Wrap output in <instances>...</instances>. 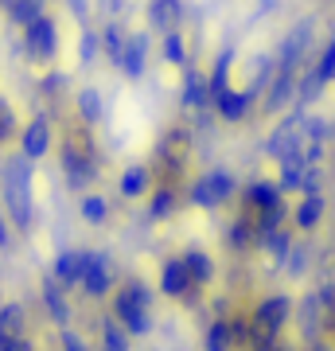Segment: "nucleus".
I'll list each match as a JSON object with an SVG mask.
<instances>
[{
    "instance_id": "f257e3e1",
    "label": "nucleus",
    "mask_w": 335,
    "mask_h": 351,
    "mask_svg": "<svg viewBox=\"0 0 335 351\" xmlns=\"http://www.w3.org/2000/svg\"><path fill=\"white\" fill-rule=\"evenodd\" d=\"M0 195H4V211H8L12 226L32 230V223H36V160H32L27 152L4 156V168H0Z\"/></svg>"
},
{
    "instance_id": "f03ea898",
    "label": "nucleus",
    "mask_w": 335,
    "mask_h": 351,
    "mask_svg": "<svg viewBox=\"0 0 335 351\" xmlns=\"http://www.w3.org/2000/svg\"><path fill=\"white\" fill-rule=\"evenodd\" d=\"M152 297L149 285H140V281H125L117 293H113V316L125 324L129 336H149L152 332Z\"/></svg>"
},
{
    "instance_id": "7ed1b4c3",
    "label": "nucleus",
    "mask_w": 335,
    "mask_h": 351,
    "mask_svg": "<svg viewBox=\"0 0 335 351\" xmlns=\"http://www.w3.org/2000/svg\"><path fill=\"white\" fill-rule=\"evenodd\" d=\"M24 32V55L27 63L36 66H51L55 63V55H59V24H55V16H36L27 27H20Z\"/></svg>"
},
{
    "instance_id": "20e7f679",
    "label": "nucleus",
    "mask_w": 335,
    "mask_h": 351,
    "mask_svg": "<svg viewBox=\"0 0 335 351\" xmlns=\"http://www.w3.org/2000/svg\"><path fill=\"white\" fill-rule=\"evenodd\" d=\"M238 191V180L234 172H226V168H211V172H203L191 184V203L203 207V211H214V207H223L226 199H234Z\"/></svg>"
},
{
    "instance_id": "39448f33",
    "label": "nucleus",
    "mask_w": 335,
    "mask_h": 351,
    "mask_svg": "<svg viewBox=\"0 0 335 351\" xmlns=\"http://www.w3.org/2000/svg\"><path fill=\"white\" fill-rule=\"evenodd\" d=\"M312 39H316V20L304 16V20H297L293 32L281 39V47H277V66H281V71H304L308 51H312Z\"/></svg>"
},
{
    "instance_id": "423d86ee",
    "label": "nucleus",
    "mask_w": 335,
    "mask_h": 351,
    "mask_svg": "<svg viewBox=\"0 0 335 351\" xmlns=\"http://www.w3.org/2000/svg\"><path fill=\"white\" fill-rule=\"evenodd\" d=\"M304 113H308V110H300V106H297V110L285 113V117L273 125V133H269L265 145H261V152H265L269 160H281L288 149H297V145H300V133H304Z\"/></svg>"
},
{
    "instance_id": "0eeeda50",
    "label": "nucleus",
    "mask_w": 335,
    "mask_h": 351,
    "mask_svg": "<svg viewBox=\"0 0 335 351\" xmlns=\"http://www.w3.org/2000/svg\"><path fill=\"white\" fill-rule=\"evenodd\" d=\"M82 289H86L90 301H101V297H110L113 289H117V265H113L110 254H90L86 262V274H82Z\"/></svg>"
},
{
    "instance_id": "6e6552de",
    "label": "nucleus",
    "mask_w": 335,
    "mask_h": 351,
    "mask_svg": "<svg viewBox=\"0 0 335 351\" xmlns=\"http://www.w3.org/2000/svg\"><path fill=\"white\" fill-rule=\"evenodd\" d=\"M293 308H297V301L288 297V293H269V297H261L258 304H253V313H249V320L261 328H273L277 336L285 332V324L293 320Z\"/></svg>"
},
{
    "instance_id": "1a4fd4ad",
    "label": "nucleus",
    "mask_w": 335,
    "mask_h": 351,
    "mask_svg": "<svg viewBox=\"0 0 335 351\" xmlns=\"http://www.w3.org/2000/svg\"><path fill=\"white\" fill-rule=\"evenodd\" d=\"M293 320H297L304 343L323 339V332H327V313H323V304H320V293H304L297 301V308H293Z\"/></svg>"
},
{
    "instance_id": "9d476101",
    "label": "nucleus",
    "mask_w": 335,
    "mask_h": 351,
    "mask_svg": "<svg viewBox=\"0 0 335 351\" xmlns=\"http://www.w3.org/2000/svg\"><path fill=\"white\" fill-rule=\"evenodd\" d=\"M156 160L168 176H179L191 160V137H187V129H168L156 145Z\"/></svg>"
},
{
    "instance_id": "9b49d317",
    "label": "nucleus",
    "mask_w": 335,
    "mask_h": 351,
    "mask_svg": "<svg viewBox=\"0 0 335 351\" xmlns=\"http://www.w3.org/2000/svg\"><path fill=\"white\" fill-rule=\"evenodd\" d=\"M297 78H300V71H281L277 66V75H273V82L265 86V94H261V113H281L288 106V101H297Z\"/></svg>"
},
{
    "instance_id": "f8f14e48",
    "label": "nucleus",
    "mask_w": 335,
    "mask_h": 351,
    "mask_svg": "<svg viewBox=\"0 0 335 351\" xmlns=\"http://www.w3.org/2000/svg\"><path fill=\"white\" fill-rule=\"evenodd\" d=\"M62 160V176H66V188L71 191H90V184L98 180V156H82V152H59Z\"/></svg>"
},
{
    "instance_id": "ddd939ff",
    "label": "nucleus",
    "mask_w": 335,
    "mask_h": 351,
    "mask_svg": "<svg viewBox=\"0 0 335 351\" xmlns=\"http://www.w3.org/2000/svg\"><path fill=\"white\" fill-rule=\"evenodd\" d=\"M51 141H55V133H51V117L47 113H36V117L20 129V152H27L32 160H43V156H47Z\"/></svg>"
},
{
    "instance_id": "4468645a",
    "label": "nucleus",
    "mask_w": 335,
    "mask_h": 351,
    "mask_svg": "<svg viewBox=\"0 0 335 351\" xmlns=\"http://www.w3.org/2000/svg\"><path fill=\"white\" fill-rule=\"evenodd\" d=\"M39 301H43V308H47L51 324H59V328L71 324V301H66V285H62L55 274H47L43 281H39Z\"/></svg>"
},
{
    "instance_id": "2eb2a0df",
    "label": "nucleus",
    "mask_w": 335,
    "mask_h": 351,
    "mask_svg": "<svg viewBox=\"0 0 335 351\" xmlns=\"http://www.w3.org/2000/svg\"><path fill=\"white\" fill-rule=\"evenodd\" d=\"M184 0H149V8H145V20H149L152 32H184Z\"/></svg>"
},
{
    "instance_id": "dca6fc26",
    "label": "nucleus",
    "mask_w": 335,
    "mask_h": 351,
    "mask_svg": "<svg viewBox=\"0 0 335 351\" xmlns=\"http://www.w3.org/2000/svg\"><path fill=\"white\" fill-rule=\"evenodd\" d=\"M179 106L184 110H211L214 101H211V82H207V75L203 71H195V66H187L184 71V82H179Z\"/></svg>"
},
{
    "instance_id": "f3484780",
    "label": "nucleus",
    "mask_w": 335,
    "mask_h": 351,
    "mask_svg": "<svg viewBox=\"0 0 335 351\" xmlns=\"http://www.w3.org/2000/svg\"><path fill=\"white\" fill-rule=\"evenodd\" d=\"M149 51H152V39L149 32H133V36L125 39V55H121V71L125 78H145L149 71Z\"/></svg>"
},
{
    "instance_id": "a211bd4d",
    "label": "nucleus",
    "mask_w": 335,
    "mask_h": 351,
    "mask_svg": "<svg viewBox=\"0 0 335 351\" xmlns=\"http://www.w3.org/2000/svg\"><path fill=\"white\" fill-rule=\"evenodd\" d=\"M94 250H59L55 254V262H51V274L59 277L66 289L82 285V274H86V262Z\"/></svg>"
},
{
    "instance_id": "6ab92c4d",
    "label": "nucleus",
    "mask_w": 335,
    "mask_h": 351,
    "mask_svg": "<svg viewBox=\"0 0 335 351\" xmlns=\"http://www.w3.org/2000/svg\"><path fill=\"white\" fill-rule=\"evenodd\" d=\"M191 289H195V281L187 274L184 258H168L164 269H160V293L172 297V301H184V297H191Z\"/></svg>"
},
{
    "instance_id": "aec40b11",
    "label": "nucleus",
    "mask_w": 335,
    "mask_h": 351,
    "mask_svg": "<svg viewBox=\"0 0 335 351\" xmlns=\"http://www.w3.org/2000/svg\"><path fill=\"white\" fill-rule=\"evenodd\" d=\"M293 242H297V239H293V230H288V226H277V230H269V234H258V250H265L269 269H285Z\"/></svg>"
},
{
    "instance_id": "412c9836",
    "label": "nucleus",
    "mask_w": 335,
    "mask_h": 351,
    "mask_svg": "<svg viewBox=\"0 0 335 351\" xmlns=\"http://www.w3.org/2000/svg\"><path fill=\"white\" fill-rule=\"evenodd\" d=\"M285 199V191H281V184L277 180H249L246 191H242V203H246V211H261V207H273V203Z\"/></svg>"
},
{
    "instance_id": "4be33fe9",
    "label": "nucleus",
    "mask_w": 335,
    "mask_h": 351,
    "mask_svg": "<svg viewBox=\"0 0 335 351\" xmlns=\"http://www.w3.org/2000/svg\"><path fill=\"white\" fill-rule=\"evenodd\" d=\"M323 211H327L323 191H320V195H300V203L293 207V226H297V230H304V234H312V230L323 223Z\"/></svg>"
},
{
    "instance_id": "5701e85b",
    "label": "nucleus",
    "mask_w": 335,
    "mask_h": 351,
    "mask_svg": "<svg viewBox=\"0 0 335 351\" xmlns=\"http://www.w3.org/2000/svg\"><path fill=\"white\" fill-rule=\"evenodd\" d=\"M249 110H253V98H249L246 90H226L223 98H214V113L223 117V121H230V125H238V121H246Z\"/></svg>"
},
{
    "instance_id": "b1692460",
    "label": "nucleus",
    "mask_w": 335,
    "mask_h": 351,
    "mask_svg": "<svg viewBox=\"0 0 335 351\" xmlns=\"http://www.w3.org/2000/svg\"><path fill=\"white\" fill-rule=\"evenodd\" d=\"M234 59H238V51H234V47H223L219 55H214V66H211V75H207V82H211V101H214V98H223L226 90H230Z\"/></svg>"
},
{
    "instance_id": "393cba45",
    "label": "nucleus",
    "mask_w": 335,
    "mask_h": 351,
    "mask_svg": "<svg viewBox=\"0 0 335 351\" xmlns=\"http://www.w3.org/2000/svg\"><path fill=\"white\" fill-rule=\"evenodd\" d=\"M117 191H121V199H140V195H149L152 191V172L145 164H129L117 180Z\"/></svg>"
},
{
    "instance_id": "a878e982",
    "label": "nucleus",
    "mask_w": 335,
    "mask_h": 351,
    "mask_svg": "<svg viewBox=\"0 0 335 351\" xmlns=\"http://www.w3.org/2000/svg\"><path fill=\"white\" fill-rule=\"evenodd\" d=\"M75 110H78V121H86V125L94 129L101 117H106V98H101V90L98 86H82L75 94Z\"/></svg>"
},
{
    "instance_id": "bb28decb",
    "label": "nucleus",
    "mask_w": 335,
    "mask_h": 351,
    "mask_svg": "<svg viewBox=\"0 0 335 351\" xmlns=\"http://www.w3.org/2000/svg\"><path fill=\"white\" fill-rule=\"evenodd\" d=\"M226 246H230L234 254H246L249 246H258V226H253V215L249 211H242L234 223H230V230H226Z\"/></svg>"
},
{
    "instance_id": "cd10ccee",
    "label": "nucleus",
    "mask_w": 335,
    "mask_h": 351,
    "mask_svg": "<svg viewBox=\"0 0 335 351\" xmlns=\"http://www.w3.org/2000/svg\"><path fill=\"white\" fill-rule=\"evenodd\" d=\"M184 265H187V274H191V281L195 285H214V277H219V265H214L211 254H203V250H184Z\"/></svg>"
},
{
    "instance_id": "c85d7f7f",
    "label": "nucleus",
    "mask_w": 335,
    "mask_h": 351,
    "mask_svg": "<svg viewBox=\"0 0 335 351\" xmlns=\"http://www.w3.org/2000/svg\"><path fill=\"white\" fill-rule=\"evenodd\" d=\"M175 207H179V191L172 188V184H160V188L149 195V219L152 223H164V219H172L175 215Z\"/></svg>"
},
{
    "instance_id": "c756f323",
    "label": "nucleus",
    "mask_w": 335,
    "mask_h": 351,
    "mask_svg": "<svg viewBox=\"0 0 335 351\" xmlns=\"http://www.w3.org/2000/svg\"><path fill=\"white\" fill-rule=\"evenodd\" d=\"M323 90H327V82L316 75V66H304V71H300V78H297V106H300V110L316 106V101L323 98Z\"/></svg>"
},
{
    "instance_id": "7c9ffc66",
    "label": "nucleus",
    "mask_w": 335,
    "mask_h": 351,
    "mask_svg": "<svg viewBox=\"0 0 335 351\" xmlns=\"http://www.w3.org/2000/svg\"><path fill=\"white\" fill-rule=\"evenodd\" d=\"M0 336H27V304L20 301L0 304Z\"/></svg>"
},
{
    "instance_id": "2f4dec72",
    "label": "nucleus",
    "mask_w": 335,
    "mask_h": 351,
    "mask_svg": "<svg viewBox=\"0 0 335 351\" xmlns=\"http://www.w3.org/2000/svg\"><path fill=\"white\" fill-rule=\"evenodd\" d=\"M203 351H234V339H230V320L226 316H214L207 332H203Z\"/></svg>"
},
{
    "instance_id": "473e14b6",
    "label": "nucleus",
    "mask_w": 335,
    "mask_h": 351,
    "mask_svg": "<svg viewBox=\"0 0 335 351\" xmlns=\"http://www.w3.org/2000/svg\"><path fill=\"white\" fill-rule=\"evenodd\" d=\"M125 27L121 20H110V24L101 27V47H106V59H110L113 66H121V55H125Z\"/></svg>"
},
{
    "instance_id": "72a5a7b5",
    "label": "nucleus",
    "mask_w": 335,
    "mask_h": 351,
    "mask_svg": "<svg viewBox=\"0 0 335 351\" xmlns=\"http://www.w3.org/2000/svg\"><path fill=\"white\" fill-rule=\"evenodd\" d=\"M78 215H82V223H86V226H106V219H110V199L86 191L82 203H78Z\"/></svg>"
},
{
    "instance_id": "f704fd0d",
    "label": "nucleus",
    "mask_w": 335,
    "mask_h": 351,
    "mask_svg": "<svg viewBox=\"0 0 335 351\" xmlns=\"http://www.w3.org/2000/svg\"><path fill=\"white\" fill-rule=\"evenodd\" d=\"M253 215V226H258V234H269V230H277V226H285V219L293 211H288V203H273V207H261V211H249Z\"/></svg>"
},
{
    "instance_id": "c9c22d12",
    "label": "nucleus",
    "mask_w": 335,
    "mask_h": 351,
    "mask_svg": "<svg viewBox=\"0 0 335 351\" xmlns=\"http://www.w3.org/2000/svg\"><path fill=\"white\" fill-rule=\"evenodd\" d=\"M4 12H8V20H12L16 27H27L32 20H36V16L47 12V0H12Z\"/></svg>"
},
{
    "instance_id": "e433bc0d",
    "label": "nucleus",
    "mask_w": 335,
    "mask_h": 351,
    "mask_svg": "<svg viewBox=\"0 0 335 351\" xmlns=\"http://www.w3.org/2000/svg\"><path fill=\"white\" fill-rule=\"evenodd\" d=\"M308 269H312V242H293L288 262H285V274L293 277V281H300V277H308Z\"/></svg>"
},
{
    "instance_id": "4c0bfd02",
    "label": "nucleus",
    "mask_w": 335,
    "mask_h": 351,
    "mask_svg": "<svg viewBox=\"0 0 335 351\" xmlns=\"http://www.w3.org/2000/svg\"><path fill=\"white\" fill-rule=\"evenodd\" d=\"M101 343L106 348H117V351H129V332H125V324L113 313L101 316Z\"/></svg>"
},
{
    "instance_id": "58836bf2",
    "label": "nucleus",
    "mask_w": 335,
    "mask_h": 351,
    "mask_svg": "<svg viewBox=\"0 0 335 351\" xmlns=\"http://www.w3.org/2000/svg\"><path fill=\"white\" fill-rule=\"evenodd\" d=\"M160 55L168 66H184L187 63V43H184V32H168L160 43Z\"/></svg>"
},
{
    "instance_id": "ea45409f",
    "label": "nucleus",
    "mask_w": 335,
    "mask_h": 351,
    "mask_svg": "<svg viewBox=\"0 0 335 351\" xmlns=\"http://www.w3.org/2000/svg\"><path fill=\"white\" fill-rule=\"evenodd\" d=\"M12 137H20V117H16L12 101L0 94V149H4Z\"/></svg>"
},
{
    "instance_id": "a19ab883",
    "label": "nucleus",
    "mask_w": 335,
    "mask_h": 351,
    "mask_svg": "<svg viewBox=\"0 0 335 351\" xmlns=\"http://www.w3.org/2000/svg\"><path fill=\"white\" fill-rule=\"evenodd\" d=\"M98 51H101V36L94 27H82V36H78V66H94Z\"/></svg>"
},
{
    "instance_id": "79ce46f5",
    "label": "nucleus",
    "mask_w": 335,
    "mask_h": 351,
    "mask_svg": "<svg viewBox=\"0 0 335 351\" xmlns=\"http://www.w3.org/2000/svg\"><path fill=\"white\" fill-rule=\"evenodd\" d=\"M304 137L308 141H332L335 137V121L320 117V113H304Z\"/></svg>"
},
{
    "instance_id": "37998d69",
    "label": "nucleus",
    "mask_w": 335,
    "mask_h": 351,
    "mask_svg": "<svg viewBox=\"0 0 335 351\" xmlns=\"http://www.w3.org/2000/svg\"><path fill=\"white\" fill-rule=\"evenodd\" d=\"M323 191V164H308L300 180V195H320Z\"/></svg>"
},
{
    "instance_id": "c03bdc74",
    "label": "nucleus",
    "mask_w": 335,
    "mask_h": 351,
    "mask_svg": "<svg viewBox=\"0 0 335 351\" xmlns=\"http://www.w3.org/2000/svg\"><path fill=\"white\" fill-rule=\"evenodd\" d=\"M66 86H71V75H62V71H47L43 82H39V90H43L47 98H62V90Z\"/></svg>"
},
{
    "instance_id": "a18cd8bd",
    "label": "nucleus",
    "mask_w": 335,
    "mask_h": 351,
    "mask_svg": "<svg viewBox=\"0 0 335 351\" xmlns=\"http://www.w3.org/2000/svg\"><path fill=\"white\" fill-rule=\"evenodd\" d=\"M59 348H62V351H90V343L78 336L71 324H66V328H59Z\"/></svg>"
},
{
    "instance_id": "49530a36",
    "label": "nucleus",
    "mask_w": 335,
    "mask_h": 351,
    "mask_svg": "<svg viewBox=\"0 0 335 351\" xmlns=\"http://www.w3.org/2000/svg\"><path fill=\"white\" fill-rule=\"evenodd\" d=\"M230 339H234V348H249V320L246 316H230Z\"/></svg>"
},
{
    "instance_id": "de8ad7c7",
    "label": "nucleus",
    "mask_w": 335,
    "mask_h": 351,
    "mask_svg": "<svg viewBox=\"0 0 335 351\" xmlns=\"http://www.w3.org/2000/svg\"><path fill=\"white\" fill-rule=\"evenodd\" d=\"M0 351H36L27 336H0Z\"/></svg>"
},
{
    "instance_id": "09e8293b",
    "label": "nucleus",
    "mask_w": 335,
    "mask_h": 351,
    "mask_svg": "<svg viewBox=\"0 0 335 351\" xmlns=\"http://www.w3.org/2000/svg\"><path fill=\"white\" fill-rule=\"evenodd\" d=\"M0 250H12V230H8V211H0Z\"/></svg>"
},
{
    "instance_id": "8fccbe9b",
    "label": "nucleus",
    "mask_w": 335,
    "mask_h": 351,
    "mask_svg": "<svg viewBox=\"0 0 335 351\" xmlns=\"http://www.w3.org/2000/svg\"><path fill=\"white\" fill-rule=\"evenodd\" d=\"M66 8H71L75 20H86V16H90V0H66Z\"/></svg>"
},
{
    "instance_id": "3c124183",
    "label": "nucleus",
    "mask_w": 335,
    "mask_h": 351,
    "mask_svg": "<svg viewBox=\"0 0 335 351\" xmlns=\"http://www.w3.org/2000/svg\"><path fill=\"white\" fill-rule=\"evenodd\" d=\"M277 8V0H258V8H253V20H258V16H269Z\"/></svg>"
},
{
    "instance_id": "603ef678",
    "label": "nucleus",
    "mask_w": 335,
    "mask_h": 351,
    "mask_svg": "<svg viewBox=\"0 0 335 351\" xmlns=\"http://www.w3.org/2000/svg\"><path fill=\"white\" fill-rule=\"evenodd\" d=\"M261 351H293V348H288V343H281V339H277V343H269V348H261Z\"/></svg>"
},
{
    "instance_id": "864d4df0",
    "label": "nucleus",
    "mask_w": 335,
    "mask_h": 351,
    "mask_svg": "<svg viewBox=\"0 0 335 351\" xmlns=\"http://www.w3.org/2000/svg\"><path fill=\"white\" fill-rule=\"evenodd\" d=\"M327 332H332V339H335V316H332V320H327Z\"/></svg>"
},
{
    "instance_id": "5fc2aeb1",
    "label": "nucleus",
    "mask_w": 335,
    "mask_h": 351,
    "mask_svg": "<svg viewBox=\"0 0 335 351\" xmlns=\"http://www.w3.org/2000/svg\"><path fill=\"white\" fill-rule=\"evenodd\" d=\"M8 4H12V0H0V8H8Z\"/></svg>"
},
{
    "instance_id": "6e6d98bb",
    "label": "nucleus",
    "mask_w": 335,
    "mask_h": 351,
    "mask_svg": "<svg viewBox=\"0 0 335 351\" xmlns=\"http://www.w3.org/2000/svg\"><path fill=\"white\" fill-rule=\"evenodd\" d=\"M98 351H117V348H106V343H101V348H98Z\"/></svg>"
},
{
    "instance_id": "4d7b16f0",
    "label": "nucleus",
    "mask_w": 335,
    "mask_h": 351,
    "mask_svg": "<svg viewBox=\"0 0 335 351\" xmlns=\"http://www.w3.org/2000/svg\"><path fill=\"white\" fill-rule=\"evenodd\" d=\"M0 168H4V156H0Z\"/></svg>"
},
{
    "instance_id": "13d9d810",
    "label": "nucleus",
    "mask_w": 335,
    "mask_h": 351,
    "mask_svg": "<svg viewBox=\"0 0 335 351\" xmlns=\"http://www.w3.org/2000/svg\"><path fill=\"white\" fill-rule=\"evenodd\" d=\"M332 39H335V27H332Z\"/></svg>"
}]
</instances>
